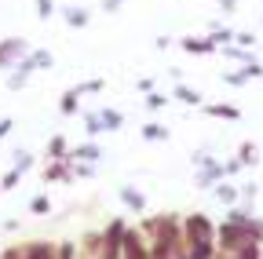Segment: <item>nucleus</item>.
Here are the masks:
<instances>
[{
    "label": "nucleus",
    "instance_id": "obj_1",
    "mask_svg": "<svg viewBox=\"0 0 263 259\" xmlns=\"http://www.w3.org/2000/svg\"><path fill=\"white\" fill-rule=\"evenodd\" d=\"M124 230H128V223H124V219H110V223L103 226V230H99V237H103V248H99V259H121Z\"/></svg>",
    "mask_w": 263,
    "mask_h": 259
},
{
    "label": "nucleus",
    "instance_id": "obj_4",
    "mask_svg": "<svg viewBox=\"0 0 263 259\" xmlns=\"http://www.w3.org/2000/svg\"><path fill=\"white\" fill-rule=\"evenodd\" d=\"M44 183H73V168H70V157H62V161H48L44 172H41Z\"/></svg>",
    "mask_w": 263,
    "mask_h": 259
},
{
    "label": "nucleus",
    "instance_id": "obj_34",
    "mask_svg": "<svg viewBox=\"0 0 263 259\" xmlns=\"http://www.w3.org/2000/svg\"><path fill=\"white\" fill-rule=\"evenodd\" d=\"M121 8H124V0H103V11L106 15H117Z\"/></svg>",
    "mask_w": 263,
    "mask_h": 259
},
{
    "label": "nucleus",
    "instance_id": "obj_19",
    "mask_svg": "<svg viewBox=\"0 0 263 259\" xmlns=\"http://www.w3.org/2000/svg\"><path fill=\"white\" fill-rule=\"evenodd\" d=\"M230 259H263V241H249V245H241Z\"/></svg>",
    "mask_w": 263,
    "mask_h": 259
},
{
    "label": "nucleus",
    "instance_id": "obj_9",
    "mask_svg": "<svg viewBox=\"0 0 263 259\" xmlns=\"http://www.w3.org/2000/svg\"><path fill=\"white\" fill-rule=\"evenodd\" d=\"M179 48H183L186 55H212V51H216L209 37H183V41H179Z\"/></svg>",
    "mask_w": 263,
    "mask_h": 259
},
{
    "label": "nucleus",
    "instance_id": "obj_25",
    "mask_svg": "<svg viewBox=\"0 0 263 259\" xmlns=\"http://www.w3.org/2000/svg\"><path fill=\"white\" fill-rule=\"evenodd\" d=\"M103 88H106V81H103V77H95V81H84V84H77V91H81V95H99Z\"/></svg>",
    "mask_w": 263,
    "mask_h": 259
},
{
    "label": "nucleus",
    "instance_id": "obj_15",
    "mask_svg": "<svg viewBox=\"0 0 263 259\" xmlns=\"http://www.w3.org/2000/svg\"><path fill=\"white\" fill-rule=\"evenodd\" d=\"M143 139L146 143H168V128L157 124V121H150V124H143Z\"/></svg>",
    "mask_w": 263,
    "mask_h": 259
},
{
    "label": "nucleus",
    "instance_id": "obj_37",
    "mask_svg": "<svg viewBox=\"0 0 263 259\" xmlns=\"http://www.w3.org/2000/svg\"><path fill=\"white\" fill-rule=\"evenodd\" d=\"M219 8H223V11H234V8H238V0H219Z\"/></svg>",
    "mask_w": 263,
    "mask_h": 259
},
{
    "label": "nucleus",
    "instance_id": "obj_38",
    "mask_svg": "<svg viewBox=\"0 0 263 259\" xmlns=\"http://www.w3.org/2000/svg\"><path fill=\"white\" fill-rule=\"evenodd\" d=\"M0 193H4V190H0Z\"/></svg>",
    "mask_w": 263,
    "mask_h": 259
},
{
    "label": "nucleus",
    "instance_id": "obj_7",
    "mask_svg": "<svg viewBox=\"0 0 263 259\" xmlns=\"http://www.w3.org/2000/svg\"><path fill=\"white\" fill-rule=\"evenodd\" d=\"M117 197L124 201V208H128V212H136V215H143V212H146V193H143V190H136V186H121V190H117Z\"/></svg>",
    "mask_w": 263,
    "mask_h": 259
},
{
    "label": "nucleus",
    "instance_id": "obj_17",
    "mask_svg": "<svg viewBox=\"0 0 263 259\" xmlns=\"http://www.w3.org/2000/svg\"><path fill=\"white\" fill-rule=\"evenodd\" d=\"M66 153H70V143H66V135H51V143H48V161H62Z\"/></svg>",
    "mask_w": 263,
    "mask_h": 259
},
{
    "label": "nucleus",
    "instance_id": "obj_21",
    "mask_svg": "<svg viewBox=\"0 0 263 259\" xmlns=\"http://www.w3.org/2000/svg\"><path fill=\"white\" fill-rule=\"evenodd\" d=\"M29 212L33 215H51V197H48V193H37V197L29 201Z\"/></svg>",
    "mask_w": 263,
    "mask_h": 259
},
{
    "label": "nucleus",
    "instance_id": "obj_30",
    "mask_svg": "<svg viewBox=\"0 0 263 259\" xmlns=\"http://www.w3.org/2000/svg\"><path fill=\"white\" fill-rule=\"evenodd\" d=\"M18 183H22V175H18L15 168H8V172H4V179H0V190H15Z\"/></svg>",
    "mask_w": 263,
    "mask_h": 259
},
{
    "label": "nucleus",
    "instance_id": "obj_14",
    "mask_svg": "<svg viewBox=\"0 0 263 259\" xmlns=\"http://www.w3.org/2000/svg\"><path fill=\"white\" fill-rule=\"evenodd\" d=\"M62 18H66V26H70V29H84V26L91 22V15H88L84 8H66Z\"/></svg>",
    "mask_w": 263,
    "mask_h": 259
},
{
    "label": "nucleus",
    "instance_id": "obj_35",
    "mask_svg": "<svg viewBox=\"0 0 263 259\" xmlns=\"http://www.w3.org/2000/svg\"><path fill=\"white\" fill-rule=\"evenodd\" d=\"M11 128H15V121H11V117H0V139H4Z\"/></svg>",
    "mask_w": 263,
    "mask_h": 259
},
{
    "label": "nucleus",
    "instance_id": "obj_31",
    "mask_svg": "<svg viewBox=\"0 0 263 259\" xmlns=\"http://www.w3.org/2000/svg\"><path fill=\"white\" fill-rule=\"evenodd\" d=\"M190 161H194V168H205V165H212L216 157H212L209 150H194V157H190Z\"/></svg>",
    "mask_w": 263,
    "mask_h": 259
},
{
    "label": "nucleus",
    "instance_id": "obj_18",
    "mask_svg": "<svg viewBox=\"0 0 263 259\" xmlns=\"http://www.w3.org/2000/svg\"><path fill=\"white\" fill-rule=\"evenodd\" d=\"M212 190H216V197H219L227 208H234V205H238V186H230V183H216Z\"/></svg>",
    "mask_w": 263,
    "mask_h": 259
},
{
    "label": "nucleus",
    "instance_id": "obj_29",
    "mask_svg": "<svg viewBox=\"0 0 263 259\" xmlns=\"http://www.w3.org/2000/svg\"><path fill=\"white\" fill-rule=\"evenodd\" d=\"M51 15H55V0H37V18L48 22Z\"/></svg>",
    "mask_w": 263,
    "mask_h": 259
},
{
    "label": "nucleus",
    "instance_id": "obj_5",
    "mask_svg": "<svg viewBox=\"0 0 263 259\" xmlns=\"http://www.w3.org/2000/svg\"><path fill=\"white\" fill-rule=\"evenodd\" d=\"M66 157H70V161H81V165H95V161H103V150H99L95 139H88V143L70 146V153H66Z\"/></svg>",
    "mask_w": 263,
    "mask_h": 259
},
{
    "label": "nucleus",
    "instance_id": "obj_10",
    "mask_svg": "<svg viewBox=\"0 0 263 259\" xmlns=\"http://www.w3.org/2000/svg\"><path fill=\"white\" fill-rule=\"evenodd\" d=\"M209 117H223V121H241V110L230 106V103H201Z\"/></svg>",
    "mask_w": 263,
    "mask_h": 259
},
{
    "label": "nucleus",
    "instance_id": "obj_36",
    "mask_svg": "<svg viewBox=\"0 0 263 259\" xmlns=\"http://www.w3.org/2000/svg\"><path fill=\"white\" fill-rule=\"evenodd\" d=\"M136 88H139V91H154V81H150V77H139Z\"/></svg>",
    "mask_w": 263,
    "mask_h": 259
},
{
    "label": "nucleus",
    "instance_id": "obj_33",
    "mask_svg": "<svg viewBox=\"0 0 263 259\" xmlns=\"http://www.w3.org/2000/svg\"><path fill=\"white\" fill-rule=\"evenodd\" d=\"M219 165H223V179H227V175H238V172H241V165H238V161H219Z\"/></svg>",
    "mask_w": 263,
    "mask_h": 259
},
{
    "label": "nucleus",
    "instance_id": "obj_32",
    "mask_svg": "<svg viewBox=\"0 0 263 259\" xmlns=\"http://www.w3.org/2000/svg\"><path fill=\"white\" fill-rule=\"evenodd\" d=\"M223 84H230V88H241V84H245V73H223Z\"/></svg>",
    "mask_w": 263,
    "mask_h": 259
},
{
    "label": "nucleus",
    "instance_id": "obj_2",
    "mask_svg": "<svg viewBox=\"0 0 263 259\" xmlns=\"http://www.w3.org/2000/svg\"><path fill=\"white\" fill-rule=\"evenodd\" d=\"M33 48L22 41V37H8V41H0V70H11L18 58H26Z\"/></svg>",
    "mask_w": 263,
    "mask_h": 259
},
{
    "label": "nucleus",
    "instance_id": "obj_27",
    "mask_svg": "<svg viewBox=\"0 0 263 259\" xmlns=\"http://www.w3.org/2000/svg\"><path fill=\"white\" fill-rule=\"evenodd\" d=\"M241 73H245V81H256V77H263V62H256V58H249L245 66H241Z\"/></svg>",
    "mask_w": 263,
    "mask_h": 259
},
{
    "label": "nucleus",
    "instance_id": "obj_26",
    "mask_svg": "<svg viewBox=\"0 0 263 259\" xmlns=\"http://www.w3.org/2000/svg\"><path fill=\"white\" fill-rule=\"evenodd\" d=\"M146 106L150 110H164V106H168V95H164V91H146Z\"/></svg>",
    "mask_w": 263,
    "mask_h": 259
},
{
    "label": "nucleus",
    "instance_id": "obj_11",
    "mask_svg": "<svg viewBox=\"0 0 263 259\" xmlns=\"http://www.w3.org/2000/svg\"><path fill=\"white\" fill-rule=\"evenodd\" d=\"M172 95H176L179 103H186V106H201V103H205V95L197 91V88H190V84H183V81L172 88Z\"/></svg>",
    "mask_w": 263,
    "mask_h": 259
},
{
    "label": "nucleus",
    "instance_id": "obj_12",
    "mask_svg": "<svg viewBox=\"0 0 263 259\" xmlns=\"http://www.w3.org/2000/svg\"><path fill=\"white\" fill-rule=\"evenodd\" d=\"M81 99H84V95H81L77 88H66V91H62V103H59L62 117H73V113L81 110Z\"/></svg>",
    "mask_w": 263,
    "mask_h": 259
},
{
    "label": "nucleus",
    "instance_id": "obj_24",
    "mask_svg": "<svg viewBox=\"0 0 263 259\" xmlns=\"http://www.w3.org/2000/svg\"><path fill=\"white\" fill-rule=\"evenodd\" d=\"M77 255V241H59L55 245V259H73Z\"/></svg>",
    "mask_w": 263,
    "mask_h": 259
},
{
    "label": "nucleus",
    "instance_id": "obj_3",
    "mask_svg": "<svg viewBox=\"0 0 263 259\" xmlns=\"http://www.w3.org/2000/svg\"><path fill=\"white\" fill-rule=\"evenodd\" d=\"M33 73H37L33 58H29V55H26V58H18L15 66H11V73H8V81H4V84H8V91H22V88L29 84V77H33Z\"/></svg>",
    "mask_w": 263,
    "mask_h": 259
},
{
    "label": "nucleus",
    "instance_id": "obj_6",
    "mask_svg": "<svg viewBox=\"0 0 263 259\" xmlns=\"http://www.w3.org/2000/svg\"><path fill=\"white\" fill-rule=\"evenodd\" d=\"M216 183H223V165H219V161H212V165H205V168L194 172V186L197 190H212Z\"/></svg>",
    "mask_w": 263,
    "mask_h": 259
},
{
    "label": "nucleus",
    "instance_id": "obj_22",
    "mask_svg": "<svg viewBox=\"0 0 263 259\" xmlns=\"http://www.w3.org/2000/svg\"><path fill=\"white\" fill-rule=\"evenodd\" d=\"M33 161H37V157H33L29 150H18V153H15V165H11V168H15L18 175H26V172L33 168Z\"/></svg>",
    "mask_w": 263,
    "mask_h": 259
},
{
    "label": "nucleus",
    "instance_id": "obj_13",
    "mask_svg": "<svg viewBox=\"0 0 263 259\" xmlns=\"http://www.w3.org/2000/svg\"><path fill=\"white\" fill-rule=\"evenodd\" d=\"M234 161H238L241 168H256V165H259V146H256V143H241Z\"/></svg>",
    "mask_w": 263,
    "mask_h": 259
},
{
    "label": "nucleus",
    "instance_id": "obj_8",
    "mask_svg": "<svg viewBox=\"0 0 263 259\" xmlns=\"http://www.w3.org/2000/svg\"><path fill=\"white\" fill-rule=\"evenodd\" d=\"M95 113H99V121H103V132H121L124 128V113L114 110V106H99Z\"/></svg>",
    "mask_w": 263,
    "mask_h": 259
},
{
    "label": "nucleus",
    "instance_id": "obj_16",
    "mask_svg": "<svg viewBox=\"0 0 263 259\" xmlns=\"http://www.w3.org/2000/svg\"><path fill=\"white\" fill-rule=\"evenodd\" d=\"M209 41H212V48L219 51V48H227V44H234V29H227V26H212Z\"/></svg>",
    "mask_w": 263,
    "mask_h": 259
},
{
    "label": "nucleus",
    "instance_id": "obj_23",
    "mask_svg": "<svg viewBox=\"0 0 263 259\" xmlns=\"http://www.w3.org/2000/svg\"><path fill=\"white\" fill-rule=\"evenodd\" d=\"M84 132L95 139V135H103V121H99V113L91 110V113H84Z\"/></svg>",
    "mask_w": 263,
    "mask_h": 259
},
{
    "label": "nucleus",
    "instance_id": "obj_20",
    "mask_svg": "<svg viewBox=\"0 0 263 259\" xmlns=\"http://www.w3.org/2000/svg\"><path fill=\"white\" fill-rule=\"evenodd\" d=\"M29 58H33V66H37V70H51V66H55V55H51V51H44V48L29 51Z\"/></svg>",
    "mask_w": 263,
    "mask_h": 259
},
{
    "label": "nucleus",
    "instance_id": "obj_28",
    "mask_svg": "<svg viewBox=\"0 0 263 259\" xmlns=\"http://www.w3.org/2000/svg\"><path fill=\"white\" fill-rule=\"evenodd\" d=\"M70 168H73V179H91L95 175V165H81V161H70Z\"/></svg>",
    "mask_w": 263,
    "mask_h": 259
}]
</instances>
